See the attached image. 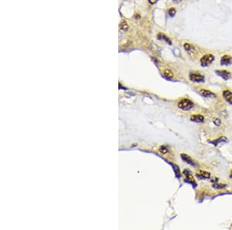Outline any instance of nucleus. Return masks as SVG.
<instances>
[{
	"mask_svg": "<svg viewBox=\"0 0 232 230\" xmlns=\"http://www.w3.org/2000/svg\"><path fill=\"white\" fill-rule=\"evenodd\" d=\"M194 104L191 100L188 99H183L182 100H180L178 103V107L180 108V109L182 110H184V111H188L190 110L193 107Z\"/></svg>",
	"mask_w": 232,
	"mask_h": 230,
	"instance_id": "obj_1",
	"label": "nucleus"
},
{
	"mask_svg": "<svg viewBox=\"0 0 232 230\" xmlns=\"http://www.w3.org/2000/svg\"><path fill=\"white\" fill-rule=\"evenodd\" d=\"M214 61V56L213 54H205L204 55L201 59H200V65L203 67H207L209 66L212 62Z\"/></svg>",
	"mask_w": 232,
	"mask_h": 230,
	"instance_id": "obj_2",
	"label": "nucleus"
},
{
	"mask_svg": "<svg viewBox=\"0 0 232 230\" xmlns=\"http://www.w3.org/2000/svg\"><path fill=\"white\" fill-rule=\"evenodd\" d=\"M183 174H184L186 177L185 178L186 182H187V183L189 184H191L193 185V187L195 188L196 186H197V183H196L194 178H193V175L191 174V173H190V171H187V170H185V171H183Z\"/></svg>",
	"mask_w": 232,
	"mask_h": 230,
	"instance_id": "obj_3",
	"label": "nucleus"
},
{
	"mask_svg": "<svg viewBox=\"0 0 232 230\" xmlns=\"http://www.w3.org/2000/svg\"><path fill=\"white\" fill-rule=\"evenodd\" d=\"M190 79L193 82H204V76L202 74L197 73H190Z\"/></svg>",
	"mask_w": 232,
	"mask_h": 230,
	"instance_id": "obj_4",
	"label": "nucleus"
},
{
	"mask_svg": "<svg viewBox=\"0 0 232 230\" xmlns=\"http://www.w3.org/2000/svg\"><path fill=\"white\" fill-rule=\"evenodd\" d=\"M216 74L217 75H219L220 77H221L223 79H225V81H227L231 78V72H229L228 71H226V70H217L216 71Z\"/></svg>",
	"mask_w": 232,
	"mask_h": 230,
	"instance_id": "obj_5",
	"label": "nucleus"
},
{
	"mask_svg": "<svg viewBox=\"0 0 232 230\" xmlns=\"http://www.w3.org/2000/svg\"><path fill=\"white\" fill-rule=\"evenodd\" d=\"M181 158H182V160H183V161H185L186 163H189L190 165L191 166H193V167H197L198 164L197 163H196L195 161H193L190 157H189L188 155H187V154H184V153H182L181 155Z\"/></svg>",
	"mask_w": 232,
	"mask_h": 230,
	"instance_id": "obj_6",
	"label": "nucleus"
},
{
	"mask_svg": "<svg viewBox=\"0 0 232 230\" xmlns=\"http://www.w3.org/2000/svg\"><path fill=\"white\" fill-rule=\"evenodd\" d=\"M200 94L205 98H214V97H216L214 93H213L212 92H210V90H208V89L200 90Z\"/></svg>",
	"mask_w": 232,
	"mask_h": 230,
	"instance_id": "obj_7",
	"label": "nucleus"
},
{
	"mask_svg": "<svg viewBox=\"0 0 232 230\" xmlns=\"http://www.w3.org/2000/svg\"><path fill=\"white\" fill-rule=\"evenodd\" d=\"M232 63V57L229 55H224L220 59V65H229Z\"/></svg>",
	"mask_w": 232,
	"mask_h": 230,
	"instance_id": "obj_8",
	"label": "nucleus"
},
{
	"mask_svg": "<svg viewBox=\"0 0 232 230\" xmlns=\"http://www.w3.org/2000/svg\"><path fill=\"white\" fill-rule=\"evenodd\" d=\"M223 96L229 104L232 105V92L229 90H225L223 92Z\"/></svg>",
	"mask_w": 232,
	"mask_h": 230,
	"instance_id": "obj_9",
	"label": "nucleus"
},
{
	"mask_svg": "<svg viewBox=\"0 0 232 230\" xmlns=\"http://www.w3.org/2000/svg\"><path fill=\"white\" fill-rule=\"evenodd\" d=\"M190 120L195 122H203L204 121V117L200 114H196V115H193L192 116L190 117Z\"/></svg>",
	"mask_w": 232,
	"mask_h": 230,
	"instance_id": "obj_10",
	"label": "nucleus"
},
{
	"mask_svg": "<svg viewBox=\"0 0 232 230\" xmlns=\"http://www.w3.org/2000/svg\"><path fill=\"white\" fill-rule=\"evenodd\" d=\"M197 176L200 179H208V178H210V174L209 172H207V171H200L197 174Z\"/></svg>",
	"mask_w": 232,
	"mask_h": 230,
	"instance_id": "obj_11",
	"label": "nucleus"
},
{
	"mask_svg": "<svg viewBox=\"0 0 232 230\" xmlns=\"http://www.w3.org/2000/svg\"><path fill=\"white\" fill-rule=\"evenodd\" d=\"M225 142H227V139L225 136H220L218 139H216L214 140L211 141V144L217 146V144H220V143H225Z\"/></svg>",
	"mask_w": 232,
	"mask_h": 230,
	"instance_id": "obj_12",
	"label": "nucleus"
},
{
	"mask_svg": "<svg viewBox=\"0 0 232 230\" xmlns=\"http://www.w3.org/2000/svg\"><path fill=\"white\" fill-rule=\"evenodd\" d=\"M183 47H184V49H185L186 51H187V52L190 53V54L194 52V47H193L192 45L190 44H189V43H185V44H183Z\"/></svg>",
	"mask_w": 232,
	"mask_h": 230,
	"instance_id": "obj_13",
	"label": "nucleus"
},
{
	"mask_svg": "<svg viewBox=\"0 0 232 230\" xmlns=\"http://www.w3.org/2000/svg\"><path fill=\"white\" fill-rule=\"evenodd\" d=\"M158 39H159V40H165L166 42L167 43V44H169L170 45L172 44V42H171V40H170V38L166 37V36L163 34V33H159V34H158Z\"/></svg>",
	"mask_w": 232,
	"mask_h": 230,
	"instance_id": "obj_14",
	"label": "nucleus"
},
{
	"mask_svg": "<svg viewBox=\"0 0 232 230\" xmlns=\"http://www.w3.org/2000/svg\"><path fill=\"white\" fill-rule=\"evenodd\" d=\"M119 27H120V29H121L122 31H127L128 29V25L125 20H122V21L120 22V24H119Z\"/></svg>",
	"mask_w": 232,
	"mask_h": 230,
	"instance_id": "obj_15",
	"label": "nucleus"
},
{
	"mask_svg": "<svg viewBox=\"0 0 232 230\" xmlns=\"http://www.w3.org/2000/svg\"><path fill=\"white\" fill-rule=\"evenodd\" d=\"M164 75L168 78H172L173 77V71L170 69H166L164 71Z\"/></svg>",
	"mask_w": 232,
	"mask_h": 230,
	"instance_id": "obj_16",
	"label": "nucleus"
},
{
	"mask_svg": "<svg viewBox=\"0 0 232 230\" xmlns=\"http://www.w3.org/2000/svg\"><path fill=\"white\" fill-rule=\"evenodd\" d=\"M173 170H174V171H175L176 176L177 178H180V168L178 167L177 165H174V164H173Z\"/></svg>",
	"mask_w": 232,
	"mask_h": 230,
	"instance_id": "obj_17",
	"label": "nucleus"
},
{
	"mask_svg": "<svg viewBox=\"0 0 232 230\" xmlns=\"http://www.w3.org/2000/svg\"><path fill=\"white\" fill-rule=\"evenodd\" d=\"M213 187L214 188H217V189H221V188H225L226 187L225 184H213Z\"/></svg>",
	"mask_w": 232,
	"mask_h": 230,
	"instance_id": "obj_18",
	"label": "nucleus"
},
{
	"mask_svg": "<svg viewBox=\"0 0 232 230\" xmlns=\"http://www.w3.org/2000/svg\"><path fill=\"white\" fill-rule=\"evenodd\" d=\"M168 13H169V16H171V17H173V16L176 15V10L174 9V8H170V9L169 10Z\"/></svg>",
	"mask_w": 232,
	"mask_h": 230,
	"instance_id": "obj_19",
	"label": "nucleus"
},
{
	"mask_svg": "<svg viewBox=\"0 0 232 230\" xmlns=\"http://www.w3.org/2000/svg\"><path fill=\"white\" fill-rule=\"evenodd\" d=\"M159 151H160L161 153H163V154H165V153H166L167 152H168V149L166 148L165 146H162L159 147Z\"/></svg>",
	"mask_w": 232,
	"mask_h": 230,
	"instance_id": "obj_20",
	"label": "nucleus"
},
{
	"mask_svg": "<svg viewBox=\"0 0 232 230\" xmlns=\"http://www.w3.org/2000/svg\"><path fill=\"white\" fill-rule=\"evenodd\" d=\"M214 123L216 125V126H220V120L218 119H215L214 120Z\"/></svg>",
	"mask_w": 232,
	"mask_h": 230,
	"instance_id": "obj_21",
	"label": "nucleus"
},
{
	"mask_svg": "<svg viewBox=\"0 0 232 230\" xmlns=\"http://www.w3.org/2000/svg\"><path fill=\"white\" fill-rule=\"evenodd\" d=\"M157 1H158V0H149V3H151V4H155Z\"/></svg>",
	"mask_w": 232,
	"mask_h": 230,
	"instance_id": "obj_22",
	"label": "nucleus"
},
{
	"mask_svg": "<svg viewBox=\"0 0 232 230\" xmlns=\"http://www.w3.org/2000/svg\"><path fill=\"white\" fill-rule=\"evenodd\" d=\"M180 1H182V0H173V3H180Z\"/></svg>",
	"mask_w": 232,
	"mask_h": 230,
	"instance_id": "obj_23",
	"label": "nucleus"
},
{
	"mask_svg": "<svg viewBox=\"0 0 232 230\" xmlns=\"http://www.w3.org/2000/svg\"><path fill=\"white\" fill-rule=\"evenodd\" d=\"M230 178H232V171H231V174H230Z\"/></svg>",
	"mask_w": 232,
	"mask_h": 230,
	"instance_id": "obj_24",
	"label": "nucleus"
}]
</instances>
